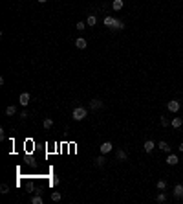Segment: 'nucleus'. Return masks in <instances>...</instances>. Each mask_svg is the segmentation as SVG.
Instances as JSON below:
<instances>
[{"mask_svg": "<svg viewBox=\"0 0 183 204\" xmlns=\"http://www.w3.org/2000/svg\"><path fill=\"white\" fill-rule=\"evenodd\" d=\"M29 98H31V96H29L28 92H22V94H20V98H18V103L22 105V107H26V105L29 103Z\"/></svg>", "mask_w": 183, "mask_h": 204, "instance_id": "obj_3", "label": "nucleus"}, {"mask_svg": "<svg viewBox=\"0 0 183 204\" xmlns=\"http://www.w3.org/2000/svg\"><path fill=\"white\" fill-rule=\"evenodd\" d=\"M172 193H174V197H176V199H181V197H183V186H181V184H176Z\"/></svg>", "mask_w": 183, "mask_h": 204, "instance_id": "obj_7", "label": "nucleus"}, {"mask_svg": "<svg viewBox=\"0 0 183 204\" xmlns=\"http://www.w3.org/2000/svg\"><path fill=\"white\" fill-rule=\"evenodd\" d=\"M75 46H77L79 50H84L88 44H86V40H84V39H77V40H75Z\"/></svg>", "mask_w": 183, "mask_h": 204, "instance_id": "obj_12", "label": "nucleus"}, {"mask_svg": "<svg viewBox=\"0 0 183 204\" xmlns=\"http://www.w3.org/2000/svg\"><path fill=\"white\" fill-rule=\"evenodd\" d=\"M31 204H42V197H40V195H35V197L31 199Z\"/></svg>", "mask_w": 183, "mask_h": 204, "instance_id": "obj_19", "label": "nucleus"}, {"mask_svg": "<svg viewBox=\"0 0 183 204\" xmlns=\"http://www.w3.org/2000/svg\"><path fill=\"white\" fill-rule=\"evenodd\" d=\"M86 114H88V110L84 107H75V108H73V112H72V118L75 121H81V120L86 118Z\"/></svg>", "mask_w": 183, "mask_h": 204, "instance_id": "obj_2", "label": "nucleus"}, {"mask_svg": "<svg viewBox=\"0 0 183 204\" xmlns=\"http://www.w3.org/2000/svg\"><path fill=\"white\" fill-rule=\"evenodd\" d=\"M104 26H108L110 30H125V22L123 20H117L114 17H106L104 18Z\"/></svg>", "mask_w": 183, "mask_h": 204, "instance_id": "obj_1", "label": "nucleus"}, {"mask_svg": "<svg viewBox=\"0 0 183 204\" xmlns=\"http://www.w3.org/2000/svg\"><path fill=\"white\" fill-rule=\"evenodd\" d=\"M181 125H183V120H181V118H172V127L179 129Z\"/></svg>", "mask_w": 183, "mask_h": 204, "instance_id": "obj_16", "label": "nucleus"}, {"mask_svg": "<svg viewBox=\"0 0 183 204\" xmlns=\"http://www.w3.org/2000/svg\"><path fill=\"white\" fill-rule=\"evenodd\" d=\"M167 108H168V110H170V112H178L179 110V101H168V103H167Z\"/></svg>", "mask_w": 183, "mask_h": 204, "instance_id": "obj_4", "label": "nucleus"}, {"mask_svg": "<svg viewBox=\"0 0 183 204\" xmlns=\"http://www.w3.org/2000/svg\"><path fill=\"white\" fill-rule=\"evenodd\" d=\"M178 162H179L178 156H176L174 153H168V156H167V164H168V166H176Z\"/></svg>", "mask_w": 183, "mask_h": 204, "instance_id": "obj_6", "label": "nucleus"}, {"mask_svg": "<svg viewBox=\"0 0 183 204\" xmlns=\"http://www.w3.org/2000/svg\"><path fill=\"white\" fill-rule=\"evenodd\" d=\"M0 193H4V195L9 193V186L8 184H2V186H0Z\"/></svg>", "mask_w": 183, "mask_h": 204, "instance_id": "obj_21", "label": "nucleus"}, {"mask_svg": "<svg viewBox=\"0 0 183 204\" xmlns=\"http://www.w3.org/2000/svg\"><path fill=\"white\" fill-rule=\"evenodd\" d=\"M101 107H103V101H101V99L93 98V99L90 101V108H92V110H97V108H101Z\"/></svg>", "mask_w": 183, "mask_h": 204, "instance_id": "obj_5", "label": "nucleus"}, {"mask_svg": "<svg viewBox=\"0 0 183 204\" xmlns=\"http://www.w3.org/2000/svg\"><path fill=\"white\" fill-rule=\"evenodd\" d=\"M104 162H106V158H104V156H97V158L93 160V164H95L97 167H101V166H104Z\"/></svg>", "mask_w": 183, "mask_h": 204, "instance_id": "obj_14", "label": "nucleus"}, {"mask_svg": "<svg viewBox=\"0 0 183 204\" xmlns=\"http://www.w3.org/2000/svg\"><path fill=\"white\" fill-rule=\"evenodd\" d=\"M42 125H44V129H50V127L53 125V120H51V118H46V120H44V123H42Z\"/></svg>", "mask_w": 183, "mask_h": 204, "instance_id": "obj_20", "label": "nucleus"}, {"mask_svg": "<svg viewBox=\"0 0 183 204\" xmlns=\"http://www.w3.org/2000/svg\"><path fill=\"white\" fill-rule=\"evenodd\" d=\"M158 147L161 149V151H165V153H170V147H168V144H167V142H159V144H158Z\"/></svg>", "mask_w": 183, "mask_h": 204, "instance_id": "obj_13", "label": "nucleus"}, {"mask_svg": "<svg viewBox=\"0 0 183 204\" xmlns=\"http://www.w3.org/2000/svg\"><path fill=\"white\" fill-rule=\"evenodd\" d=\"M143 147H145V151H147V153H152V151H154V147H156V144H154L152 140H147Z\"/></svg>", "mask_w": 183, "mask_h": 204, "instance_id": "obj_9", "label": "nucleus"}, {"mask_svg": "<svg viewBox=\"0 0 183 204\" xmlns=\"http://www.w3.org/2000/svg\"><path fill=\"white\" fill-rule=\"evenodd\" d=\"M126 158H128V156H126V153L123 151V149H119V151H117V160H119V162H125Z\"/></svg>", "mask_w": 183, "mask_h": 204, "instance_id": "obj_15", "label": "nucleus"}, {"mask_svg": "<svg viewBox=\"0 0 183 204\" xmlns=\"http://www.w3.org/2000/svg\"><path fill=\"white\" fill-rule=\"evenodd\" d=\"M178 149H179V151L183 153V144H179V147H178Z\"/></svg>", "mask_w": 183, "mask_h": 204, "instance_id": "obj_29", "label": "nucleus"}, {"mask_svg": "<svg viewBox=\"0 0 183 204\" xmlns=\"http://www.w3.org/2000/svg\"><path fill=\"white\" fill-rule=\"evenodd\" d=\"M20 118L26 120V118H28V112H26V110H24V112H20Z\"/></svg>", "mask_w": 183, "mask_h": 204, "instance_id": "obj_28", "label": "nucleus"}, {"mask_svg": "<svg viewBox=\"0 0 183 204\" xmlns=\"http://www.w3.org/2000/svg\"><path fill=\"white\" fill-rule=\"evenodd\" d=\"M165 200H167V195L165 193H159L158 195V202H165Z\"/></svg>", "mask_w": 183, "mask_h": 204, "instance_id": "obj_24", "label": "nucleus"}, {"mask_svg": "<svg viewBox=\"0 0 183 204\" xmlns=\"http://www.w3.org/2000/svg\"><path fill=\"white\" fill-rule=\"evenodd\" d=\"M39 2H40V4H44V2H46V0H39Z\"/></svg>", "mask_w": 183, "mask_h": 204, "instance_id": "obj_30", "label": "nucleus"}, {"mask_svg": "<svg viewBox=\"0 0 183 204\" xmlns=\"http://www.w3.org/2000/svg\"><path fill=\"white\" fill-rule=\"evenodd\" d=\"M60 199H62V195H60L59 191H53V193H51V200H53V202H59Z\"/></svg>", "mask_w": 183, "mask_h": 204, "instance_id": "obj_18", "label": "nucleus"}, {"mask_svg": "<svg viewBox=\"0 0 183 204\" xmlns=\"http://www.w3.org/2000/svg\"><path fill=\"white\" fill-rule=\"evenodd\" d=\"M112 8H114V11H121V9H123V0H114Z\"/></svg>", "mask_w": 183, "mask_h": 204, "instance_id": "obj_10", "label": "nucleus"}, {"mask_svg": "<svg viewBox=\"0 0 183 204\" xmlns=\"http://www.w3.org/2000/svg\"><path fill=\"white\" fill-rule=\"evenodd\" d=\"M181 162H183V160H181Z\"/></svg>", "mask_w": 183, "mask_h": 204, "instance_id": "obj_31", "label": "nucleus"}, {"mask_svg": "<svg viewBox=\"0 0 183 204\" xmlns=\"http://www.w3.org/2000/svg\"><path fill=\"white\" fill-rule=\"evenodd\" d=\"M6 114H8V116H15V114H17V108L13 107V105H9L8 108H6Z\"/></svg>", "mask_w": 183, "mask_h": 204, "instance_id": "obj_17", "label": "nucleus"}, {"mask_svg": "<svg viewBox=\"0 0 183 204\" xmlns=\"http://www.w3.org/2000/svg\"><path fill=\"white\" fill-rule=\"evenodd\" d=\"M51 184H53V186L59 184V178H57V176H53V178H51Z\"/></svg>", "mask_w": 183, "mask_h": 204, "instance_id": "obj_26", "label": "nucleus"}, {"mask_svg": "<svg viewBox=\"0 0 183 204\" xmlns=\"http://www.w3.org/2000/svg\"><path fill=\"white\" fill-rule=\"evenodd\" d=\"M77 30L83 31V30H84V22H77Z\"/></svg>", "mask_w": 183, "mask_h": 204, "instance_id": "obj_25", "label": "nucleus"}, {"mask_svg": "<svg viewBox=\"0 0 183 204\" xmlns=\"http://www.w3.org/2000/svg\"><path fill=\"white\" fill-rule=\"evenodd\" d=\"M112 149H114V145H112V142H104V144H103V145H101V153H103V154H106V153H110V151H112Z\"/></svg>", "mask_w": 183, "mask_h": 204, "instance_id": "obj_8", "label": "nucleus"}, {"mask_svg": "<svg viewBox=\"0 0 183 204\" xmlns=\"http://www.w3.org/2000/svg\"><path fill=\"white\" fill-rule=\"evenodd\" d=\"M86 24H88V26H95V24H97V17H95V15H88Z\"/></svg>", "mask_w": 183, "mask_h": 204, "instance_id": "obj_11", "label": "nucleus"}, {"mask_svg": "<svg viewBox=\"0 0 183 204\" xmlns=\"http://www.w3.org/2000/svg\"><path fill=\"white\" fill-rule=\"evenodd\" d=\"M0 140H6V134H4V129H0Z\"/></svg>", "mask_w": 183, "mask_h": 204, "instance_id": "obj_27", "label": "nucleus"}, {"mask_svg": "<svg viewBox=\"0 0 183 204\" xmlns=\"http://www.w3.org/2000/svg\"><path fill=\"white\" fill-rule=\"evenodd\" d=\"M161 125H163V127H168V125H170V121H168V118L161 116Z\"/></svg>", "mask_w": 183, "mask_h": 204, "instance_id": "obj_23", "label": "nucleus"}, {"mask_svg": "<svg viewBox=\"0 0 183 204\" xmlns=\"http://www.w3.org/2000/svg\"><path fill=\"white\" fill-rule=\"evenodd\" d=\"M165 188H167V182H165V180H158V189H161V191H163Z\"/></svg>", "mask_w": 183, "mask_h": 204, "instance_id": "obj_22", "label": "nucleus"}]
</instances>
